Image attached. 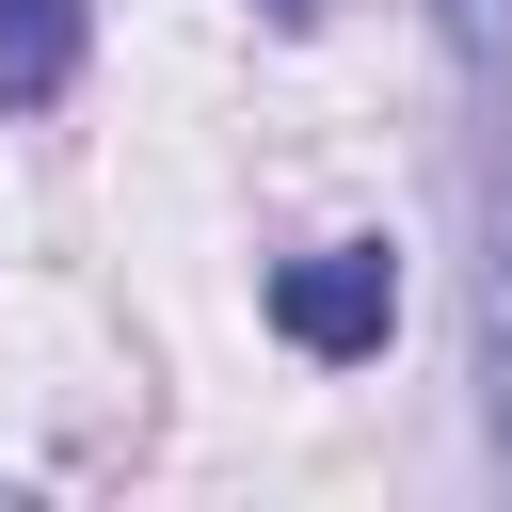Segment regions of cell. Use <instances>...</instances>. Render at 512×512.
<instances>
[{
	"label": "cell",
	"mask_w": 512,
	"mask_h": 512,
	"mask_svg": "<svg viewBox=\"0 0 512 512\" xmlns=\"http://www.w3.org/2000/svg\"><path fill=\"white\" fill-rule=\"evenodd\" d=\"M272 336L320 352V368H368V352L400 336V256H384V240H320V256H288V272H272Z\"/></svg>",
	"instance_id": "obj_1"
},
{
	"label": "cell",
	"mask_w": 512,
	"mask_h": 512,
	"mask_svg": "<svg viewBox=\"0 0 512 512\" xmlns=\"http://www.w3.org/2000/svg\"><path fill=\"white\" fill-rule=\"evenodd\" d=\"M480 432L512 464V176L480 192Z\"/></svg>",
	"instance_id": "obj_2"
},
{
	"label": "cell",
	"mask_w": 512,
	"mask_h": 512,
	"mask_svg": "<svg viewBox=\"0 0 512 512\" xmlns=\"http://www.w3.org/2000/svg\"><path fill=\"white\" fill-rule=\"evenodd\" d=\"M80 80V0H0V112H48Z\"/></svg>",
	"instance_id": "obj_3"
},
{
	"label": "cell",
	"mask_w": 512,
	"mask_h": 512,
	"mask_svg": "<svg viewBox=\"0 0 512 512\" xmlns=\"http://www.w3.org/2000/svg\"><path fill=\"white\" fill-rule=\"evenodd\" d=\"M432 16H448V48H464V64H512V0H432Z\"/></svg>",
	"instance_id": "obj_4"
},
{
	"label": "cell",
	"mask_w": 512,
	"mask_h": 512,
	"mask_svg": "<svg viewBox=\"0 0 512 512\" xmlns=\"http://www.w3.org/2000/svg\"><path fill=\"white\" fill-rule=\"evenodd\" d=\"M256 16H320V0H256Z\"/></svg>",
	"instance_id": "obj_5"
}]
</instances>
